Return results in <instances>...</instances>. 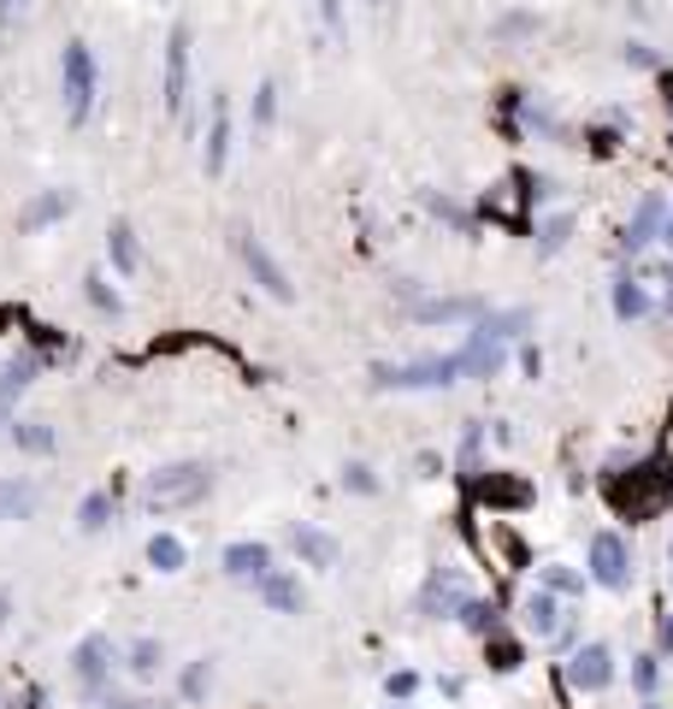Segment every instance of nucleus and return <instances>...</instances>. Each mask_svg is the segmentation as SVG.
<instances>
[{"instance_id":"nucleus-1","label":"nucleus","mask_w":673,"mask_h":709,"mask_svg":"<svg viewBox=\"0 0 673 709\" xmlns=\"http://www.w3.org/2000/svg\"><path fill=\"white\" fill-rule=\"evenodd\" d=\"M213 491V467L207 461H171L160 467V473H148V509L154 514H166V509H189V503H201V497Z\"/></svg>"},{"instance_id":"nucleus-2","label":"nucleus","mask_w":673,"mask_h":709,"mask_svg":"<svg viewBox=\"0 0 673 709\" xmlns=\"http://www.w3.org/2000/svg\"><path fill=\"white\" fill-rule=\"evenodd\" d=\"M95 48L90 42H65V54H60V90H65V118L72 125H90V113H95Z\"/></svg>"},{"instance_id":"nucleus-3","label":"nucleus","mask_w":673,"mask_h":709,"mask_svg":"<svg viewBox=\"0 0 673 709\" xmlns=\"http://www.w3.org/2000/svg\"><path fill=\"white\" fill-rule=\"evenodd\" d=\"M461 373H467L461 355H443V361H413V367H378L372 378L385 390H438V385H455Z\"/></svg>"},{"instance_id":"nucleus-4","label":"nucleus","mask_w":673,"mask_h":709,"mask_svg":"<svg viewBox=\"0 0 673 709\" xmlns=\"http://www.w3.org/2000/svg\"><path fill=\"white\" fill-rule=\"evenodd\" d=\"M236 254H243V267L254 272V284H261L272 302H296V284H290V272L266 254L261 237H249V231H243V237H236Z\"/></svg>"},{"instance_id":"nucleus-5","label":"nucleus","mask_w":673,"mask_h":709,"mask_svg":"<svg viewBox=\"0 0 673 709\" xmlns=\"http://www.w3.org/2000/svg\"><path fill=\"white\" fill-rule=\"evenodd\" d=\"M183 107H189V24L166 37V113L183 118Z\"/></svg>"},{"instance_id":"nucleus-6","label":"nucleus","mask_w":673,"mask_h":709,"mask_svg":"<svg viewBox=\"0 0 673 709\" xmlns=\"http://www.w3.org/2000/svg\"><path fill=\"white\" fill-rule=\"evenodd\" d=\"M627 567H632L627 544H620L614 532H597V539H591V580L609 585V592H620V585H627Z\"/></svg>"},{"instance_id":"nucleus-7","label":"nucleus","mask_w":673,"mask_h":709,"mask_svg":"<svg viewBox=\"0 0 673 709\" xmlns=\"http://www.w3.org/2000/svg\"><path fill=\"white\" fill-rule=\"evenodd\" d=\"M36 373H42V355H12L7 367H0V426L12 420V408H19V396L36 385Z\"/></svg>"},{"instance_id":"nucleus-8","label":"nucleus","mask_w":673,"mask_h":709,"mask_svg":"<svg viewBox=\"0 0 673 709\" xmlns=\"http://www.w3.org/2000/svg\"><path fill=\"white\" fill-rule=\"evenodd\" d=\"M77 207L72 189H42L36 201H24V213H19V231H48V225H60L65 213Z\"/></svg>"},{"instance_id":"nucleus-9","label":"nucleus","mask_w":673,"mask_h":709,"mask_svg":"<svg viewBox=\"0 0 673 709\" xmlns=\"http://www.w3.org/2000/svg\"><path fill=\"white\" fill-rule=\"evenodd\" d=\"M224 574H231V580H254V585H261V580L272 574V550H266V544H254V539L231 544V550H224Z\"/></svg>"},{"instance_id":"nucleus-10","label":"nucleus","mask_w":673,"mask_h":709,"mask_svg":"<svg viewBox=\"0 0 673 709\" xmlns=\"http://www.w3.org/2000/svg\"><path fill=\"white\" fill-rule=\"evenodd\" d=\"M36 509H42L36 479H0V521H30Z\"/></svg>"},{"instance_id":"nucleus-11","label":"nucleus","mask_w":673,"mask_h":709,"mask_svg":"<svg viewBox=\"0 0 673 709\" xmlns=\"http://www.w3.org/2000/svg\"><path fill=\"white\" fill-rule=\"evenodd\" d=\"M224 160H231V107H224V101H213V131H207V154H201L207 178H219Z\"/></svg>"},{"instance_id":"nucleus-12","label":"nucleus","mask_w":673,"mask_h":709,"mask_svg":"<svg viewBox=\"0 0 673 709\" xmlns=\"http://www.w3.org/2000/svg\"><path fill=\"white\" fill-rule=\"evenodd\" d=\"M107 254H113V272L118 279H136V267H143V249H136V231L125 219L107 225Z\"/></svg>"},{"instance_id":"nucleus-13","label":"nucleus","mask_w":673,"mask_h":709,"mask_svg":"<svg viewBox=\"0 0 673 709\" xmlns=\"http://www.w3.org/2000/svg\"><path fill=\"white\" fill-rule=\"evenodd\" d=\"M290 544H296V556H302L307 567H337V539H332V532L296 526V532H290Z\"/></svg>"},{"instance_id":"nucleus-14","label":"nucleus","mask_w":673,"mask_h":709,"mask_svg":"<svg viewBox=\"0 0 673 709\" xmlns=\"http://www.w3.org/2000/svg\"><path fill=\"white\" fill-rule=\"evenodd\" d=\"M479 503H491V509H526L532 503V486H520V479H503V473H491V479H479Z\"/></svg>"},{"instance_id":"nucleus-15","label":"nucleus","mask_w":673,"mask_h":709,"mask_svg":"<svg viewBox=\"0 0 673 709\" xmlns=\"http://www.w3.org/2000/svg\"><path fill=\"white\" fill-rule=\"evenodd\" d=\"M107 663H113V645H107V638H101V633H90V638H83V645L72 650V668H77V680H101V674H107Z\"/></svg>"},{"instance_id":"nucleus-16","label":"nucleus","mask_w":673,"mask_h":709,"mask_svg":"<svg viewBox=\"0 0 673 709\" xmlns=\"http://www.w3.org/2000/svg\"><path fill=\"white\" fill-rule=\"evenodd\" d=\"M261 597H266L278 615H302V580H296V574H278V567H272V574L261 580Z\"/></svg>"},{"instance_id":"nucleus-17","label":"nucleus","mask_w":673,"mask_h":709,"mask_svg":"<svg viewBox=\"0 0 673 709\" xmlns=\"http://www.w3.org/2000/svg\"><path fill=\"white\" fill-rule=\"evenodd\" d=\"M574 686H585V691H602V686H609V650H602V645H585V650L574 656Z\"/></svg>"},{"instance_id":"nucleus-18","label":"nucleus","mask_w":673,"mask_h":709,"mask_svg":"<svg viewBox=\"0 0 673 709\" xmlns=\"http://www.w3.org/2000/svg\"><path fill=\"white\" fill-rule=\"evenodd\" d=\"M183 562H189V550H183L178 532H154V539H148V567H154V574H178Z\"/></svg>"},{"instance_id":"nucleus-19","label":"nucleus","mask_w":673,"mask_h":709,"mask_svg":"<svg viewBox=\"0 0 673 709\" xmlns=\"http://www.w3.org/2000/svg\"><path fill=\"white\" fill-rule=\"evenodd\" d=\"M12 444H19L24 456H54V426H42V420H12Z\"/></svg>"},{"instance_id":"nucleus-20","label":"nucleus","mask_w":673,"mask_h":709,"mask_svg":"<svg viewBox=\"0 0 673 709\" xmlns=\"http://www.w3.org/2000/svg\"><path fill=\"white\" fill-rule=\"evenodd\" d=\"M526 627L538 638H556V592H544V585H538V592L526 597Z\"/></svg>"},{"instance_id":"nucleus-21","label":"nucleus","mask_w":673,"mask_h":709,"mask_svg":"<svg viewBox=\"0 0 673 709\" xmlns=\"http://www.w3.org/2000/svg\"><path fill=\"white\" fill-rule=\"evenodd\" d=\"M655 219H662V196H644V207H638V219L627 225V249H644V243H650Z\"/></svg>"},{"instance_id":"nucleus-22","label":"nucleus","mask_w":673,"mask_h":709,"mask_svg":"<svg viewBox=\"0 0 673 709\" xmlns=\"http://www.w3.org/2000/svg\"><path fill=\"white\" fill-rule=\"evenodd\" d=\"M107 521H113V497H107V491H90V497L77 503V526H83V532H101Z\"/></svg>"},{"instance_id":"nucleus-23","label":"nucleus","mask_w":673,"mask_h":709,"mask_svg":"<svg viewBox=\"0 0 673 709\" xmlns=\"http://www.w3.org/2000/svg\"><path fill=\"white\" fill-rule=\"evenodd\" d=\"M83 296H90V302L101 307V314H125V302H118V290H107V279H95V272H90V279H83Z\"/></svg>"},{"instance_id":"nucleus-24","label":"nucleus","mask_w":673,"mask_h":709,"mask_svg":"<svg viewBox=\"0 0 673 709\" xmlns=\"http://www.w3.org/2000/svg\"><path fill=\"white\" fill-rule=\"evenodd\" d=\"M644 307H650V296H644V290H638L632 279L614 290V314H620V320H638V314H644Z\"/></svg>"},{"instance_id":"nucleus-25","label":"nucleus","mask_w":673,"mask_h":709,"mask_svg":"<svg viewBox=\"0 0 673 709\" xmlns=\"http://www.w3.org/2000/svg\"><path fill=\"white\" fill-rule=\"evenodd\" d=\"M544 592L574 597V592H585V574H574V567H544Z\"/></svg>"},{"instance_id":"nucleus-26","label":"nucleus","mask_w":673,"mask_h":709,"mask_svg":"<svg viewBox=\"0 0 673 709\" xmlns=\"http://www.w3.org/2000/svg\"><path fill=\"white\" fill-rule=\"evenodd\" d=\"M343 491H360V497H372V491H378L372 467H367V461H349V467H343Z\"/></svg>"},{"instance_id":"nucleus-27","label":"nucleus","mask_w":673,"mask_h":709,"mask_svg":"<svg viewBox=\"0 0 673 709\" xmlns=\"http://www.w3.org/2000/svg\"><path fill=\"white\" fill-rule=\"evenodd\" d=\"M413 314H420V320H467L473 302H420Z\"/></svg>"},{"instance_id":"nucleus-28","label":"nucleus","mask_w":673,"mask_h":709,"mask_svg":"<svg viewBox=\"0 0 673 709\" xmlns=\"http://www.w3.org/2000/svg\"><path fill=\"white\" fill-rule=\"evenodd\" d=\"M160 656H166V650L154 645V638H136V645H130V668H136V674H154V668H160Z\"/></svg>"},{"instance_id":"nucleus-29","label":"nucleus","mask_w":673,"mask_h":709,"mask_svg":"<svg viewBox=\"0 0 673 709\" xmlns=\"http://www.w3.org/2000/svg\"><path fill=\"white\" fill-rule=\"evenodd\" d=\"M272 113H278V90H272V83H261V90H254V125H272Z\"/></svg>"},{"instance_id":"nucleus-30","label":"nucleus","mask_w":673,"mask_h":709,"mask_svg":"<svg viewBox=\"0 0 673 709\" xmlns=\"http://www.w3.org/2000/svg\"><path fill=\"white\" fill-rule=\"evenodd\" d=\"M207 674H213V668H207V656L183 674V691H189V698H201V691H207Z\"/></svg>"},{"instance_id":"nucleus-31","label":"nucleus","mask_w":673,"mask_h":709,"mask_svg":"<svg viewBox=\"0 0 673 709\" xmlns=\"http://www.w3.org/2000/svg\"><path fill=\"white\" fill-rule=\"evenodd\" d=\"M491 656H496V668H520V645H508V638H496Z\"/></svg>"},{"instance_id":"nucleus-32","label":"nucleus","mask_w":673,"mask_h":709,"mask_svg":"<svg viewBox=\"0 0 673 709\" xmlns=\"http://www.w3.org/2000/svg\"><path fill=\"white\" fill-rule=\"evenodd\" d=\"M561 243H567V213L544 225V249H561Z\"/></svg>"},{"instance_id":"nucleus-33","label":"nucleus","mask_w":673,"mask_h":709,"mask_svg":"<svg viewBox=\"0 0 673 709\" xmlns=\"http://www.w3.org/2000/svg\"><path fill=\"white\" fill-rule=\"evenodd\" d=\"M319 19L332 30H343V0H319Z\"/></svg>"},{"instance_id":"nucleus-34","label":"nucleus","mask_w":673,"mask_h":709,"mask_svg":"<svg viewBox=\"0 0 673 709\" xmlns=\"http://www.w3.org/2000/svg\"><path fill=\"white\" fill-rule=\"evenodd\" d=\"M24 7H30V0H0V19H7V24H12V19H19V12H24Z\"/></svg>"},{"instance_id":"nucleus-35","label":"nucleus","mask_w":673,"mask_h":709,"mask_svg":"<svg viewBox=\"0 0 673 709\" xmlns=\"http://www.w3.org/2000/svg\"><path fill=\"white\" fill-rule=\"evenodd\" d=\"M7 621H12V592H0V633H7Z\"/></svg>"},{"instance_id":"nucleus-36","label":"nucleus","mask_w":673,"mask_h":709,"mask_svg":"<svg viewBox=\"0 0 673 709\" xmlns=\"http://www.w3.org/2000/svg\"><path fill=\"white\" fill-rule=\"evenodd\" d=\"M662 237H667V243H673V213H667V231H662Z\"/></svg>"},{"instance_id":"nucleus-37","label":"nucleus","mask_w":673,"mask_h":709,"mask_svg":"<svg viewBox=\"0 0 673 709\" xmlns=\"http://www.w3.org/2000/svg\"><path fill=\"white\" fill-rule=\"evenodd\" d=\"M372 7H385V0H372Z\"/></svg>"},{"instance_id":"nucleus-38","label":"nucleus","mask_w":673,"mask_h":709,"mask_svg":"<svg viewBox=\"0 0 673 709\" xmlns=\"http://www.w3.org/2000/svg\"><path fill=\"white\" fill-rule=\"evenodd\" d=\"M667 101H673V95H667Z\"/></svg>"}]
</instances>
